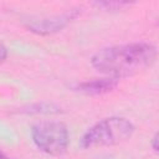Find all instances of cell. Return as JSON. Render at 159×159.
Returning <instances> with one entry per match:
<instances>
[{
	"mask_svg": "<svg viewBox=\"0 0 159 159\" xmlns=\"http://www.w3.org/2000/svg\"><path fill=\"white\" fill-rule=\"evenodd\" d=\"M157 55L155 46L148 42L116 45L97 51L91 58V65L98 72L118 80L150 67Z\"/></svg>",
	"mask_w": 159,
	"mask_h": 159,
	"instance_id": "6da1fadb",
	"label": "cell"
},
{
	"mask_svg": "<svg viewBox=\"0 0 159 159\" xmlns=\"http://www.w3.org/2000/svg\"><path fill=\"white\" fill-rule=\"evenodd\" d=\"M133 133L134 125L132 122L122 117H109L88 128L82 135L80 144L84 149L116 145L129 139Z\"/></svg>",
	"mask_w": 159,
	"mask_h": 159,
	"instance_id": "7a4b0ae2",
	"label": "cell"
},
{
	"mask_svg": "<svg viewBox=\"0 0 159 159\" xmlns=\"http://www.w3.org/2000/svg\"><path fill=\"white\" fill-rule=\"evenodd\" d=\"M31 137L40 150L53 157L66 153L70 143L67 127L55 120L36 123L31 129Z\"/></svg>",
	"mask_w": 159,
	"mask_h": 159,
	"instance_id": "3957f363",
	"label": "cell"
},
{
	"mask_svg": "<svg viewBox=\"0 0 159 159\" xmlns=\"http://www.w3.org/2000/svg\"><path fill=\"white\" fill-rule=\"evenodd\" d=\"M77 14H78V11L71 10L68 12H65L62 15H56L52 17L29 19L25 21V26L35 34L50 35V34H55V32L62 30L65 26H67L77 16Z\"/></svg>",
	"mask_w": 159,
	"mask_h": 159,
	"instance_id": "277c9868",
	"label": "cell"
},
{
	"mask_svg": "<svg viewBox=\"0 0 159 159\" xmlns=\"http://www.w3.org/2000/svg\"><path fill=\"white\" fill-rule=\"evenodd\" d=\"M117 84H118L117 78L107 77V78H98V80L81 82L75 87V89L86 94H103L116 88Z\"/></svg>",
	"mask_w": 159,
	"mask_h": 159,
	"instance_id": "5b68a950",
	"label": "cell"
},
{
	"mask_svg": "<svg viewBox=\"0 0 159 159\" xmlns=\"http://www.w3.org/2000/svg\"><path fill=\"white\" fill-rule=\"evenodd\" d=\"M129 2L127 1H103V2H98V5L101 6H104L106 9H117V7H120V6H124V5H128Z\"/></svg>",
	"mask_w": 159,
	"mask_h": 159,
	"instance_id": "8992f818",
	"label": "cell"
},
{
	"mask_svg": "<svg viewBox=\"0 0 159 159\" xmlns=\"http://www.w3.org/2000/svg\"><path fill=\"white\" fill-rule=\"evenodd\" d=\"M152 147H153L155 150L159 152V132L153 137V139H152Z\"/></svg>",
	"mask_w": 159,
	"mask_h": 159,
	"instance_id": "52a82bcc",
	"label": "cell"
},
{
	"mask_svg": "<svg viewBox=\"0 0 159 159\" xmlns=\"http://www.w3.org/2000/svg\"><path fill=\"white\" fill-rule=\"evenodd\" d=\"M0 52H1V61H5V60H6V55H7V50H6L5 45H1Z\"/></svg>",
	"mask_w": 159,
	"mask_h": 159,
	"instance_id": "ba28073f",
	"label": "cell"
},
{
	"mask_svg": "<svg viewBox=\"0 0 159 159\" xmlns=\"http://www.w3.org/2000/svg\"><path fill=\"white\" fill-rule=\"evenodd\" d=\"M158 24H159V22H158Z\"/></svg>",
	"mask_w": 159,
	"mask_h": 159,
	"instance_id": "9c48e42d",
	"label": "cell"
}]
</instances>
